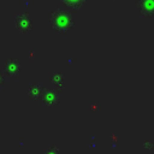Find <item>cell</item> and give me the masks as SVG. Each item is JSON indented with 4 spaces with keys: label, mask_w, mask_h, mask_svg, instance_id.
<instances>
[{
    "label": "cell",
    "mask_w": 154,
    "mask_h": 154,
    "mask_svg": "<svg viewBox=\"0 0 154 154\" xmlns=\"http://www.w3.org/2000/svg\"><path fill=\"white\" fill-rule=\"evenodd\" d=\"M40 99H41V102L45 106H47V107L54 106L58 102V100H59L57 90L49 89V88H45V90H43V93H42V95H41Z\"/></svg>",
    "instance_id": "6da1fadb"
},
{
    "label": "cell",
    "mask_w": 154,
    "mask_h": 154,
    "mask_svg": "<svg viewBox=\"0 0 154 154\" xmlns=\"http://www.w3.org/2000/svg\"><path fill=\"white\" fill-rule=\"evenodd\" d=\"M46 85L42 84V83H31L29 85V89H28V95L30 99L32 100H37L41 97L43 90H45Z\"/></svg>",
    "instance_id": "7a4b0ae2"
},
{
    "label": "cell",
    "mask_w": 154,
    "mask_h": 154,
    "mask_svg": "<svg viewBox=\"0 0 154 154\" xmlns=\"http://www.w3.org/2000/svg\"><path fill=\"white\" fill-rule=\"evenodd\" d=\"M5 71L8 76H17L20 71V67H19V64L16 61V60H8L5 63Z\"/></svg>",
    "instance_id": "3957f363"
},
{
    "label": "cell",
    "mask_w": 154,
    "mask_h": 154,
    "mask_svg": "<svg viewBox=\"0 0 154 154\" xmlns=\"http://www.w3.org/2000/svg\"><path fill=\"white\" fill-rule=\"evenodd\" d=\"M52 83H53L57 88L61 89V88L64 87V75H63V73H59V72L53 73V75H52Z\"/></svg>",
    "instance_id": "277c9868"
},
{
    "label": "cell",
    "mask_w": 154,
    "mask_h": 154,
    "mask_svg": "<svg viewBox=\"0 0 154 154\" xmlns=\"http://www.w3.org/2000/svg\"><path fill=\"white\" fill-rule=\"evenodd\" d=\"M43 154H59V152H58V149H57V148L51 147V148L46 149V150L43 152Z\"/></svg>",
    "instance_id": "5b68a950"
},
{
    "label": "cell",
    "mask_w": 154,
    "mask_h": 154,
    "mask_svg": "<svg viewBox=\"0 0 154 154\" xmlns=\"http://www.w3.org/2000/svg\"><path fill=\"white\" fill-rule=\"evenodd\" d=\"M5 81H6V77H5V75L0 71V88L4 85V83H5Z\"/></svg>",
    "instance_id": "8992f818"
}]
</instances>
